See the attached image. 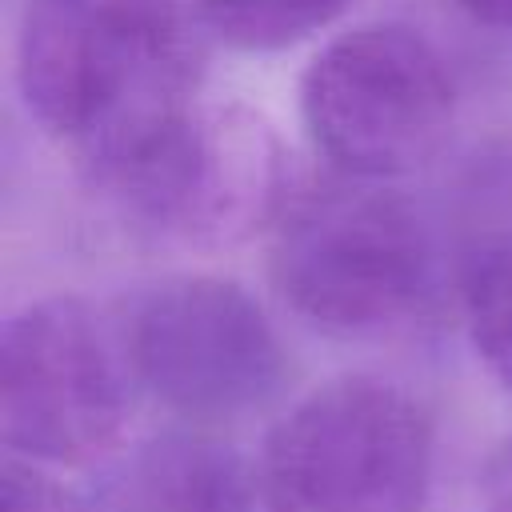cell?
<instances>
[{
  "label": "cell",
  "instance_id": "4fadbf2b",
  "mask_svg": "<svg viewBox=\"0 0 512 512\" xmlns=\"http://www.w3.org/2000/svg\"><path fill=\"white\" fill-rule=\"evenodd\" d=\"M456 4H460V12L472 24H480V28L496 32V36L512 40V0H456Z\"/></svg>",
  "mask_w": 512,
  "mask_h": 512
},
{
  "label": "cell",
  "instance_id": "30bf717a",
  "mask_svg": "<svg viewBox=\"0 0 512 512\" xmlns=\"http://www.w3.org/2000/svg\"><path fill=\"white\" fill-rule=\"evenodd\" d=\"M460 304L476 356L512 388V236L472 256L460 280Z\"/></svg>",
  "mask_w": 512,
  "mask_h": 512
},
{
  "label": "cell",
  "instance_id": "ba28073f",
  "mask_svg": "<svg viewBox=\"0 0 512 512\" xmlns=\"http://www.w3.org/2000/svg\"><path fill=\"white\" fill-rule=\"evenodd\" d=\"M260 476L208 432H164L108 468L96 512H256Z\"/></svg>",
  "mask_w": 512,
  "mask_h": 512
},
{
  "label": "cell",
  "instance_id": "5b68a950",
  "mask_svg": "<svg viewBox=\"0 0 512 512\" xmlns=\"http://www.w3.org/2000/svg\"><path fill=\"white\" fill-rule=\"evenodd\" d=\"M312 148L352 180H392L428 164L456 120V84L436 44L396 20L332 36L300 76Z\"/></svg>",
  "mask_w": 512,
  "mask_h": 512
},
{
  "label": "cell",
  "instance_id": "3957f363",
  "mask_svg": "<svg viewBox=\"0 0 512 512\" xmlns=\"http://www.w3.org/2000/svg\"><path fill=\"white\" fill-rule=\"evenodd\" d=\"M272 284L316 332L384 340L440 304V256L428 220L380 180L340 176L292 196L276 220Z\"/></svg>",
  "mask_w": 512,
  "mask_h": 512
},
{
  "label": "cell",
  "instance_id": "8992f818",
  "mask_svg": "<svg viewBox=\"0 0 512 512\" xmlns=\"http://www.w3.org/2000/svg\"><path fill=\"white\" fill-rule=\"evenodd\" d=\"M120 340L136 384L196 424L264 408L288 372L284 344L236 280L184 272L132 296Z\"/></svg>",
  "mask_w": 512,
  "mask_h": 512
},
{
  "label": "cell",
  "instance_id": "7a4b0ae2",
  "mask_svg": "<svg viewBox=\"0 0 512 512\" xmlns=\"http://www.w3.org/2000/svg\"><path fill=\"white\" fill-rule=\"evenodd\" d=\"M80 176L136 244L164 252L236 248L276 228L292 200L276 128L236 100H192Z\"/></svg>",
  "mask_w": 512,
  "mask_h": 512
},
{
  "label": "cell",
  "instance_id": "277c9868",
  "mask_svg": "<svg viewBox=\"0 0 512 512\" xmlns=\"http://www.w3.org/2000/svg\"><path fill=\"white\" fill-rule=\"evenodd\" d=\"M436 428L416 392L384 376H336L264 436V512H424Z\"/></svg>",
  "mask_w": 512,
  "mask_h": 512
},
{
  "label": "cell",
  "instance_id": "6da1fadb",
  "mask_svg": "<svg viewBox=\"0 0 512 512\" xmlns=\"http://www.w3.org/2000/svg\"><path fill=\"white\" fill-rule=\"evenodd\" d=\"M196 28L188 0H24L20 100L92 168L200 100Z\"/></svg>",
  "mask_w": 512,
  "mask_h": 512
},
{
  "label": "cell",
  "instance_id": "52a82bcc",
  "mask_svg": "<svg viewBox=\"0 0 512 512\" xmlns=\"http://www.w3.org/2000/svg\"><path fill=\"white\" fill-rule=\"evenodd\" d=\"M120 328L84 300L48 296L8 316L0 336V440L32 464H88L104 456L132 396Z\"/></svg>",
  "mask_w": 512,
  "mask_h": 512
},
{
  "label": "cell",
  "instance_id": "7c38bea8",
  "mask_svg": "<svg viewBox=\"0 0 512 512\" xmlns=\"http://www.w3.org/2000/svg\"><path fill=\"white\" fill-rule=\"evenodd\" d=\"M480 488H484L488 512H512V436L488 456Z\"/></svg>",
  "mask_w": 512,
  "mask_h": 512
},
{
  "label": "cell",
  "instance_id": "9c48e42d",
  "mask_svg": "<svg viewBox=\"0 0 512 512\" xmlns=\"http://www.w3.org/2000/svg\"><path fill=\"white\" fill-rule=\"evenodd\" d=\"M200 28L236 52H284L356 8V0H188Z\"/></svg>",
  "mask_w": 512,
  "mask_h": 512
},
{
  "label": "cell",
  "instance_id": "8fae6325",
  "mask_svg": "<svg viewBox=\"0 0 512 512\" xmlns=\"http://www.w3.org/2000/svg\"><path fill=\"white\" fill-rule=\"evenodd\" d=\"M0 508L4 512H96L72 488H64L48 464H32L20 456L4 460L0 472Z\"/></svg>",
  "mask_w": 512,
  "mask_h": 512
}]
</instances>
